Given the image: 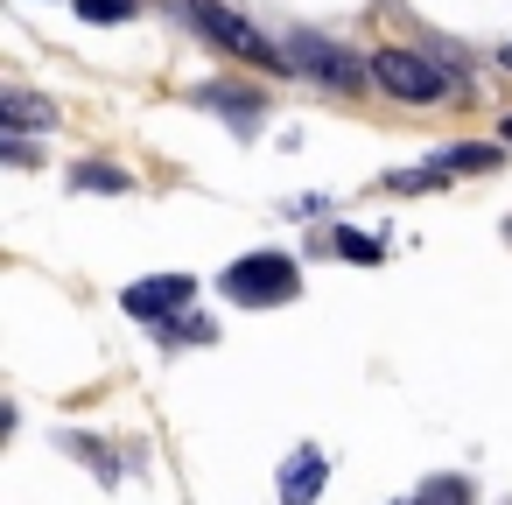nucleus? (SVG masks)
I'll return each mask as SVG.
<instances>
[{"instance_id": "f257e3e1", "label": "nucleus", "mask_w": 512, "mask_h": 505, "mask_svg": "<svg viewBox=\"0 0 512 505\" xmlns=\"http://www.w3.org/2000/svg\"><path fill=\"white\" fill-rule=\"evenodd\" d=\"M225 295L246 302V309H274V302H295L302 295V267L288 253H246L225 267Z\"/></svg>"}, {"instance_id": "f03ea898", "label": "nucleus", "mask_w": 512, "mask_h": 505, "mask_svg": "<svg viewBox=\"0 0 512 505\" xmlns=\"http://www.w3.org/2000/svg\"><path fill=\"white\" fill-rule=\"evenodd\" d=\"M176 8H183V15H190V22H197V29L218 43V50H232V57L260 64V71H288V64H295V57H281V50H274V43L253 29V22H239L232 8H218V0H176Z\"/></svg>"}, {"instance_id": "7ed1b4c3", "label": "nucleus", "mask_w": 512, "mask_h": 505, "mask_svg": "<svg viewBox=\"0 0 512 505\" xmlns=\"http://www.w3.org/2000/svg\"><path fill=\"white\" fill-rule=\"evenodd\" d=\"M372 78H379L393 99H442V92H449V71L428 64V57H414V50H379V57H372Z\"/></svg>"}, {"instance_id": "20e7f679", "label": "nucleus", "mask_w": 512, "mask_h": 505, "mask_svg": "<svg viewBox=\"0 0 512 505\" xmlns=\"http://www.w3.org/2000/svg\"><path fill=\"white\" fill-rule=\"evenodd\" d=\"M477 169H498V148L463 141V148L428 155V162H421V169H407V176H386V190H435V183H449V176H477Z\"/></svg>"}, {"instance_id": "39448f33", "label": "nucleus", "mask_w": 512, "mask_h": 505, "mask_svg": "<svg viewBox=\"0 0 512 505\" xmlns=\"http://www.w3.org/2000/svg\"><path fill=\"white\" fill-rule=\"evenodd\" d=\"M190 295H197L190 274H148V281L127 288V316H148V323L162 316V323H169L176 309H190Z\"/></svg>"}, {"instance_id": "423d86ee", "label": "nucleus", "mask_w": 512, "mask_h": 505, "mask_svg": "<svg viewBox=\"0 0 512 505\" xmlns=\"http://www.w3.org/2000/svg\"><path fill=\"white\" fill-rule=\"evenodd\" d=\"M323 477H330V456L323 449H295L288 463H281V505H316V491H323Z\"/></svg>"}, {"instance_id": "0eeeda50", "label": "nucleus", "mask_w": 512, "mask_h": 505, "mask_svg": "<svg viewBox=\"0 0 512 505\" xmlns=\"http://www.w3.org/2000/svg\"><path fill=\"white\" fill-rule=\"evenodd\" d=\"M295 57H302L323 85H358V64H351L337 43H323V36H295Z\"/></svg>"}, {"instance_id": "6e6552de", "label": "nucleus", "mask_w": 512, "mask_h": 505, "mask_svg": "<svg viewBox=\"0 0 512 505\" xmlns=\"http://www.w3.org/2000/svg\"><path fill=\"white\" fill-rule=\"evenodd\" d=\"M0 127H8V134L57 127V106H50V99H36V92H0Z\"/></svg>"}, {"instance_id": "1a4fd4ad", "label": "nucleus", "mask_w": 512, "mask_h": 505, "mask_svg": "<svg viewBox=\"0 0 512 505\" xmlns=\"http://www.w3.org/2000/svg\"><path fill=\"white\" fill-rule=\"evenodd\" d=\"M197 106H218V113H232V127H246V134H253V120L267 113V106H260L253 92H239V85H204V92H197Z\"/></svg>"}, {"instance_id": "9d476101", "label": "nucleus", "mask_w": 512, "mask_h": 505, "mask_svg": "<svg viewBox=\"0 0 512 505\" xmlns=\"http://www.w3.org/2000/svg\"><path fill=\"white\" fill-rule=\"evenodd\" d=\"M414 505H470V477H428L414 491Z\"/></svg>"}, {"instance_id": "9b49d317", "label": "nucleus", "mask_w": 512, "mask_h": 505, "mask_svg": "<svg viewBox=\"0 0 512 505\" xmlns=\"http://www.w3.org/2000/svg\"><path fill=\"white\" fill-rule=\"evenodd\" d=\"M71 183H78V190H113V197H120V190H127V169H113V162H78Z\"/></svg>"}, {"instance_id": "f8f14e48", "label": "nucleus", "mask_w": 512, "mask_h": 505, "mask_svg": "<svg viewBox=\"0 0 512 505\" xmlns=\"http://www.w3.org/2000/svg\"><path fill=\"white\" fill-rule=\"evenodd\" d=\"M134 0H78V22H127Z\"/></svg>"}, {"instance_id": "ddd939ff", "label": "nucleus", "mask_w": 512, "mask_h": 505, "mask_svg": "<svg viewBox=\"0 0 512 505\" xmlns=\"http://www.w3.org/2000/svg\"><path fill=\"white\" fill-rule=\"evenodd\" d=\"M330 253H344V260H379V246L358 239V232H330Z\"/></svg>"}, {"instance_id": "4468645a", "label": "nucleus", "mask_w": 512, "mask_h": 505, "mask_svg": "<svg viewBox=\"0 0 512 505\" xmlns=\"http://www.w3.org/2000/svg\"><path fill=\"white\" fill-rule=\"evenodd\" d=\"M71 456H85V463H92V470H99V477H120V463H113V456H106V449H99V442H85V435H78V442H71Z\"/></svg>"}, {"instance_id": "2eb2a0df", "label": "nucleus", "mask_w": 512, "mask_h": 505, "mask_svg": "<svg viewBox=\"0 0 512 505\" xmlns=\"http://www.w3.org/2000/svg\"><path fill=\"white\" fill-rule=\"evenodd\" d=\"M169 337H176V344H204V337H211V323H197V316H183V323H169Z\"/></svg>"}, {"instance_id": "dca6fc26", "label": "nucleus", "mask_w": 512, "mask_h": 505, "mask_svg": "<svg viewBox=\"0 0 512 505\" xmlns=\"http://www.w3.org/2000/svg\"><path fill=\"white\" fill-rule=\"evenodd\" d=\"M505 71H512V50H505Z\"/></svg>"}, {"instance_id": "f3484780", "label": "nucleus", "mask_w": 512, "mask_h": 505, "mask_svg": "<svg viewBox=\"0 0 512 505\" xmlns=\"http://www.w3.org/2000/svg\"><path fill=\"white\" fill-rule=\"evenodd\" d=\"M505 141H512V120H505Z\"/></svg>"}, {"instance_id": "a211bd4d", "label": "nucleus", "mask_w": 512, "mask_h": 505, "mask_svg": "<svg viewBox=\"0 0 512 505\" xmlns=\"http://www.w3.org/2000/svg\"><path fill=\"white\" fill-rule=\"evenodd\" d=\"M407 505H414V498H407Z\"/></svg>"}, {"instance_id": "6ab92c4d", "label": "nucleus", "mask_w": 512, "mask_h": 505, "mask_svg": "<svg viewBox=\"0 0 512 505\" xmlns=\"http://www.w3.org/2000/svg\"><path fill=\"white\" fill-rule=\"evenodd\" d=\"M505 232H512V225H505Z\"/></svg>"}]
</instances>
